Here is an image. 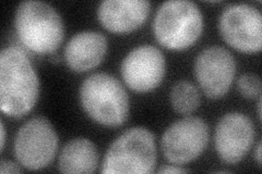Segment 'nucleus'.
Segmentation results:
<instances>
[{"label": "nucleus", "instance_id": "obj_1", "mask_svg": "<svg viewBox=\"0 0 262 174\" xmlns=\"http://www.w3.org/2000/svg\"><path fill=\"white\" fill-rule=\"evenodd\" d=\"M39 82L31 61L21 49L7 47L0 54V107L9 117L20 118L35 106Z\"/></svg>", "mask_w": 262, "mask_h": 174}, {"label": "nucleus", "instance_id": "obj_8", "mask_svg": "<svg viewBox=\"0 0 262 174\" xmlns=\"http://www.w3.org/2000/svg\"><path fill=\"white\" fill-rule=\"evenodd\" d=\"M220 33L227 44L243 53L261 49L262 16L256 7L236 4L226 7L220 16Z\"/></svg>", "mask_w": 262, "mask_h": 174}, {"label": "nucleus", "instance_id": "obj_4", "mask_svg": "<svg viewBox=\"0 0 262 174\" xmlns=\"http://www.w3.org/2000/svg\"><path fill=\"white\" fill-rule=\"evenodd\" d=\"M203 31V16L199 7L189 0L163 3L153 21V32L159 43L180 51L195 43Z\"/></svg>", "mask_w": 262, "mask_h": 174}, {"label": "nucleus", "instance_id": "obj_13", "mask_svg": "<svg viewBox=\"0 0 262 174\" xmlns=\"http://www.w3.org/2000/svg\"><path fill=\"white\" fill-rule=\"evenodd\" d=\"M107 52V39L100 32L84 31L73 35L66 45L64 60L73 71H89L101 63Z\"/></svg>", "mask_w": 262, "mask_h": 174}, {"label": "nucleus", "instance_id": "obj_2", "mask_svg": "<svg viewBox=\"0 0 262 174\" xmlns=\"http://www.w3.org/2000/svg\"><path fill=\"white\" fill-rule=\"evenodd\" d=\"M16 35L31 52L39 55L55 53L63 40L62 18L55 8L38 0H26L16 7Z\"/></svg>", "mask_w": 262, "mask_h": 174}, {"label": "nucleus", "instance_id": "obj_6", "mask_svg": "<svg viewBox=\"0 0 262 174\" xmlns=\"http://www.w3.org/2000/svg\"><path fill=\"white\" fill-rule=\"evenodd\" d=\"M58 148L53 124L44 117H34L19 129L14 138V156L29 170H39L51 163Z\"/></svg>", "mask_w": 262, "mask_h": 174}, {"label": "nucleus", "instance_id": "obj_20", "mask_svg": "<svg viewBox=\"0 0 262 174\" xmlns=\"http://www.w3.org/2000/svg\"><path fill=\"white\" fill-rule=\"evenodd\" d=\"M256 159L259 164H261V143L258 144L257 151H256Z\"/></svg>", "mask_w": 262, "mask_h": 174}, {"label": "nucleus", "instance_id": "obj_11", "mask_svg": "<svg viewBox=\"0 0 262 174\" xmlns=\"http://www.w3.org/2000/svg\"><path fill=\"white\" fill-rule=\"evenodd\" d=\"M255 139V127L243 113L229 112L216 124L214 144L220 158L226 163H237L247 155Z\"/></svg>", "mask_w": 262, "mask_h": 174}, {"label": "nucleus", "instance_id": "obj_3", "mask_svg": "<svg viewBox=\"0 0 262 174\" xmlns=\"http://www.w3.org/2000/svg\"><path fill=\"white\" fill-rule=\"evenodd\" d=\"M80 101L89 117L102 126L119 127L128 119V94L112 74L98 72L88 77L80 88Z\"/></svg>", "mask_w": 262, "mask_h": 174}, {"label": "nucleus", "instance_id": "obj_14", "mask_svg": "<svg viewBox=\"0 0 262 174\" xmlns=\"http://www.w3.org/2000/svg\"><path fill=\"white\" fill-rule=\"evenodd\" d=\"M98 163L96 146L84 137L71 139L59 155L58 169L62 173H92Z\"/></svg>", "mask_w": 262, "mask_h": 174}, {"label": "nucleus", "instance_id": "obj_19", "mask_svg": "<svg viewBox=\"0 0 262 174\" xmlns=\"http://www.w3.org/2000/svg\"><path fill=\"white\" fill-rule=\"evenodd\" d=\"M6 143V129H5V123L2 121V151L5 147Z\"/></svg>", "mask_w": 262, "mask_h": 174}, {"label": "nucleus", "instance_id": "obj_16", "mask_svg": "<svg viewBox=\"0 0 262 174\" xmlns=\"http://www.w3.org/2000/svg\"><path fill=\"white\" fill-rule=\"evenodd\" d=\"M237 86L246 98H255L261 93V81L257 74L245 73L238 79Z\"/></svg>", "mask_w": 262, "mask_h": 174}, {"label": "nucleus", "instance_id": "obj_22", "mask_svg": "<svg viewBox=\"0 0 262 174\" xmlns=\"http://www.w3.org/2000/svg\"><path fill=\"white\" fill-rule=\"evenodd\" d=\"M52 60H53L54 62H58V61L60 60V58H59V56H57V55H53V57H52Z\"/></svg>", "mask_w": 262, "mask_h": 174}, {"label": "nucleus", "instance_id": "obj_5", "mask_svg": "<svg viewBox=\"0 0 262 174\" xmlns=\"http://www.w3.org/2000/svg\"><path fill=\"white\" fill-rule=\"evenodd\" d=\"M157 165L154 135L145 128H133L114 140L106 153L103 173H152Z\"/></svg>", "mask_w": 262, "mask_h": 174}, {"label": "nucleus", "instance_id": "obj_17", "mask_svg": "<svg viewBox=\"0 0 262 174\" xmlns=\"http://www.w3.org/2000/svg\"><path fill=\"white\" fill-rule=\"evenodd\" d=\"M21 169L9 160H3L0 163V173L6 174V173H20Z\"/></svg>", "mask_w": 262, "mask_h": 174}, {"label": "nucleus", "instance_id": "obj_21", "mask_svg": "<svg viewBox=\"0 0 262 174\" xmlns=\"http://www.w3.org/2000/svg\"><path fill=\"white\" fill-rule=\"evenodd\" d=\"M258 115H259V120H261V98L258 102Z\"/></svg>", "mask_w": 262, "mask_h": 174}, {"label": "nucleus", "instance_id": "obj_18", "mask_svg": "<svg viewBox=\"0 0 262 174\" xmlns=\"http://www.w3.org/2000/svg\"><path fill=\"white\" fill-rule=\"evenodd\" d=\"M160 173H185V172H189L188 169L179 167V165H165L159 170Z\"/></svg>", "mask_w": 262, "mask_h": 174}, {"label": "nucleus", "instance_id": "obj_9", "mask_svg": "<svg viewBox=\"0 0 262 174\" xmlns=\"http://www.w3.org/2000/svg\"><path fill=\"white\" fill-rule=\"evenodd\" d=\"M194 73L204 94L212 99L222 98L235 78V58L224 47H208L196 57Z\"/></svg>", "mask_w": 262, "mask_h": 174}, {"label": "nucleus", "instance_id": "obj_12", "mask_svg": "<svg viewBox=\"0 0 262 174\" xmlns=\"http://www.w3.org/2000/svg\"><path fill=\"white\" fill-rule=\"evenodd\" d=\"M146 0H104L97 16L102 26L114 33H127L141 27L150 13Z\"/></svg>", "mask_w": 262, "mask_h": 174}, {"label": "nucleus", "instance_id": "obj_15", "mask_svg": "<svg viewBox=\"0 0 262 174\" xmlns=\"http://www.w3.org/2000/svg\"><path fill=\"white\" fill-rule=\"evenodd\" d=\"M201 97L198 88L188 81H179L171 87L170 103L174 110L180 114L189 115L199 107Z\"/></svg>", "mask_w": 262, "mask_h": 174}, {"label": "nucleus", "instance_id": "obj_7", "mask_svg": "<svg viewBox=\"0 0 262 174\" xmlns=\"http://www.w3.org/2000/svg\"><path fill=\"white\" fill-rule=\"evenodd\" d=\"M209 142V128L198 117H186L174 122L164 132L162 152L173 164L191 162L203 153Z\"/></svg>", "mask_w": 262, "mask_h": 174}, {"label": "nucleus", "instance_id": "obj_10", "mask_svg": "<svg viewBox=\"0 0 262 174\" xmlns=\"http://www.w3.org/2000/svg\"><path fill=\"white\" fill-rule=\"evenodd\" d=\"M165 69V58L160 49L142 45L134 48L122 60L121 76L131 89L145 93L160 85Z\"/></svg>", "mask_w": 262, "mask_h": 174}]
</instances>
